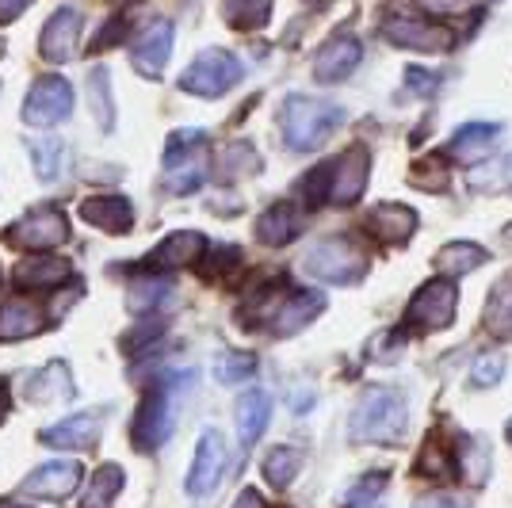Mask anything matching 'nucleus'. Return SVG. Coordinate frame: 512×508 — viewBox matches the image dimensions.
I'll use <instances>...</instances> for the list:
<instances>
[{"mask_svg":"<svg viewBox=\"0 0 512 508\" xmlns=\"http://www.w3.org/2000/svg\"><path fill=\"white\" fill-rule=\"evenodd\" d=\"M406 417H409L406 394L402 390H390V386H375L352 409L348 436L356 444H398L406 436Z\"/></svg>","mask_w":512,"mask_h":508,"instance_id":"obj_1","label":"nucleus"},{"mask_svg":"<svg viewBox=\"0 0 512 508\" xmlns=\"http://www.w3.org/2000/svg\"><path fill=\"white\" fill-rule=\"evenodd\" d=\"M348 119V111L341 104H329V100H314V96H287L283 111H279V127L283 138L295 153L306 149H318L333 130Z\"/></svg>","mask_w":512,"mask_h":508,"instance_id":"obj_2","label":"nucleus"},{"mask_svg":"<svg viewBox=\"0 0 512 508\" xmlns=\"http://www.w3.org/2000/svg\"><path fill=\"white\" fill-rule=\"evenodd\" d=\"M367 169H371V161H367V149L363 146H352L348 153L341 157H333L329 165H321L302 188L310 191V199L314 203H333V207H344V203H352V199H360L363 188H367Z\"/></svg>","mask_w":512,"mask_h":508,"instance_id":"obj_3","label":"nucleus"},{"mask_svg":"<svg viewBox=\"0 0 512 508\" xmlns=\"http://www.w3.org/2000/svg\"><path fill=\"white\" fill-rule=\"evenodd\" d=\"M195 375H176V379H165L157 382L150 394H146V402L138 409V417H134V447L138 451H153V447H161L165 440L172 436V424H176V398H180V390H184V382H192Z\"/></svg>","mask_w":512,"mask_h":508,"instance_id":"obj_4","label":"nucleus"},{"mask_svg":"<svg viewBox=\"0 0 512 508\" xmlns=\"http://www.w3.org/2000/svg\"><path fill=\"white\" fill-rule=\"evenodd\" d=\"M207 180V134L176 130L165 146V188L172 195H188Z\"/></svg>","mask_w":512,"mask_h":508,"instance_id":"obj_5","label":"nucleus"},{"mask_svg":"<svg viewBox=\"0 0 512 508\" xmlns=\"http://www.w3.org/2000/svg\"><path fill=\"white\" fill-rule=\"evenodd\" d=\"M302 272L321 279V283H360L367 272V256L348 237H325V241L306 249Z\"/></svg>","mask_w":512,"mask_h":508,"instance_id":"obj_6","label":"nucleus"},{"mask_svg":"<svg viewBox=\"0 0 512 508\" xmlns=\"http://www.w3.org/2000/svg\"><path fill=\"white\" fill-rule=\"evenodd\" d=\"M245 65L237 62L230 50H203L180 77V88L192 92V96H203V100H214V96H226L230 88L241 81Z\"/></svg>","mask_w":512,"mask_h":508,"instance_id":"obj_7","label":"nucleus"},{"mask_svg":"<svg viewBox=\"0 0 512 508\" xmlns=\"http://www.w3.org/2000/svg\"><path fill=\"white\" fill-rule=\"evenodd\" d=\"M455 306H459L455 287H451L448 279H432V283H425V287L413 295V302L406 306V325H413L417 333L448 329L451 321H455Z\"/></svg>","mask_w":512,"mask_h":508,"instance_id":"obj_8","label":"nucleus"},{"mask_svg":"<svg viewBox=\"0 0 512 508\" xmlns=\"http://www.w3.org/2000/svg\"><path fill=\"white\" fill-rule=\"evenodd\" d=\"M69 111H73V85L65 77H39L23 100V123L54 127V123L69 119Z\"/></svg>","mask_w":512,"mask_h":508,"instance_id":"obj_9","label":"nucleus"},{"mask_svg":"<svg viewBox=\"0 0 512 508\" xmlns=\"http://www.w3.org/2000/svg\"><path fill=\"white\" fill-rule=\"evenodd\" d=\"M65 237H69V222H65V214L58 207H35V211H27L8 230V241L12 245H23V249H54V245H62Z\"/></svg>","mask_w":512,"mask_h":508,"instance_id":"obj_10","label":"nucleus"},{"mask_svg":"<svg viewBox=\"0 0 512 508\" xmlns=\"http://www.w3.org/2000/svg\"><path fill=\"white\" fill-rule=\"evenodd\" d=\"M222 474H226V440H222V432L207 428L199 436L192 470H188V493L192 497H211L218 482H222Z\"/></svg>","mask_w":512,"mask_h":508,"instance_id":"obj_11","label":"nucleus"},{"mask_svg":"<svg viewBox=\"0 0 512 508\" xmlns=\"http://www.w3.org/2000/svg\"><path fill=\"white\" fill-rule=\"evenodd\" d=\"M383 35L394 46L428 50V54H436V50H448V46H451V31H448V27H440V23H432V20H417V16H390V20L383 23Z\"/></svg>","mask_w":512,"mask_h":508,"instance_id":"obj_12","label":"nucleus"},{"mask_svg":"<svg viewBox=\"0 0 512 508\" xmlns=\"http://www.w3.org/2000/svg\"><path fill=\"white\" fill-rule=\"evenodd\" d=\"M77 486H81V463L54 459V463H43L39 470H31L27 482L20 486V493H27V497H46V501H65Z\"/></svg>","mask_w":512,"mask_h":508,"instance_id":"obj_13","label":"nucleus"},{"mask_svg":"<svg viewBox=\"0 0 512 508\" xmlns=\"http://www.w3.org/2000/svg\"><path fill=\"white\" fill-rule=\"evenodd\" d=\"M172 35H176V31H172L169 20L150 23V27L138 35V43L130 46V62H134V69L146 73V77H161L172 58Z\"/></svg>","mask_w":512,"mask_h":508,"instance_id":"obj_14","label":"nucleus"},{"mask_svg":"<svg viewBox=\"0 0 512 508\" xmlns=\"http://www.w3.org/2000/svg\"><path fill=\"white\" fill-rule=\"evenodd\" d=\"M363 58V46L356 35H333L329 43L318 50V58H314V77H318L321 85H337L344 81Z\"/></svg>","mask_w":512,"mask_h":508,"instance_id":"obj_15","label":"nucleus"},{"mask_svg":"<svg viewBox=\"0 0 512 508\" xmlns=\"http://www.w3.org/2000/svg\"><path fill=\"white\" fill-rule=\"evenodd\" d=\"M77 39H81V12L77 8H58L43 27V39H39V50H43L46 62H69L77 54Z\"/></svg>","mask_w":512,"mask_h":508,"instance_id":"obj_16","label":"nucleus"},{"mask_svg":"<svg viewBox=\"0 0 512 508\" xmlns=\"http://www.w3.org/2000/svg\"><path fill=\"white\" fill-rule=\"evenodd\" d=\"M81 218L104 233H127L134 226V207L123 195H88L81 203Z\"/></svg>","mask_w":512,"mask_h":508,"instance_id":"obj_17","label":"nucleus"},{"mask_svg":"<svg viewBox=\"0 0 512 508\" xmlns=\"http://www.w3.org/2000/svg\"><path fill=\"white\" fill-rule=\"evenodd\" d=\"M100 432H104V421L96 417V413H77V417H65L62 424H54V428H46L43 440L46 447H65V451H85L100 440Z\"/></svg>","mask_w":512,"mask_h":508,"instance_id":"obj_18","label":"nucleus"},{"mask_svg":"<svg viewBox=\"0 0 512 508\" xmlns=\"http://www.w3.org/2000/svg\"><path fill=\"white\" fill-rule=\"evenodd\" d=\"M321 310H325V298L314 295V291H295V295H283L279 310L272 314V333H276V337H291V333L306 329L310 321L318 318Z\"/></svg>","mask_w":512,"mask_h":508,"instance_id":"obj_19","label":"nucleus"},{"mask_svg":"<svg viewBox=\"0 0 512 508\" xmlns=\"http://www.w3.org/2000/svg\"><path fill=\"white\" fill-rule=\"evenodd\" d=\"M23 394H27V402H35V405L73 398V379H69V367H65V363H46L43 371L27 375Z\"/></svg>","mask_w":512,"mask_h":508,"instance_id":"obj_20","label":"nucleus"},{"mask_svg":"<svg viewBox=\"0 0 512 508\" xmlns=\"http://www.w3.org/2000/svg\"><path fill=\"white\" fill-rule=\"evenodd\" d=\"M302 211L295 203H276L272 211L260 214V222H256V233H260V241L264 245H287V241H295L302 233Z\"/></svg>","mask_w":512,"mask_h":508,"instance_id":"obj_21","label":"nucleus"},{"mask_svg":"<svg viewBox=\"0 0 512 508\" xmlns=\"http://www.w3.org/2000/svg\"><path fill=\"white\" fill-rule=\"evenodd\" d=\"M367 226L375 230V237H383L386 245H402V241L413 237L417 214L409 207H398V203H379L375 211L367 214Z\"/></svg>","mask_w":512,"mask_h":508,"instance_id":"obj_22","label":"nucleus"},{"mask_svg":"<svg viewBox=\"0 0 512 508\" xmlns=\"http://www.w3.org/2000/svg\"><path fill=\"white\" fill-rule=\"evenodd\" d=\"M268 417H272V398H268L264 390L241 394V402H237V436H241V444L253 447L256 440L264 436Z\"/></svg>","mask_w":512,"mask_h":508,"instance_id":"obj_23","label":"nucleus"},{"mask_svg":"<svg viewBox=\"0 0 512 508\" xmlns=\"http://www.w3.org/2000/svg\"><path fill=\"white\" fill-rule=\"evenodd\" d=\"M39 325H43V314L31 302H23V298H12V302L0 306V340L31 337Z\"/></svg>","mask_w":512,"mask_h":508,"instance_id":"obj_24","label":"nucleus"},{"mask_svg":"<svg viewBox=\"0 0 512 508\" xmlns=\"http://www.w3.org/2000/svg\"><path fill=\"white\" fill-rule=\"evenodd\" d=\"M497 138H501V127H493V123H470V127H463L451 138V157H459V161H478V157L490 153Z\"/></svg>","mask_w":512,"mask_h":508,"instance_id":"obj_25","label":"nucleus"},{"mask_svg":"<svg viewBox=\"0 0 512 508\" xmlns=\"http://www.w3.org/2000/svg\"><path fill=\"white\" fill-rule=\"evenodd\" d=\"M27 153H31L39 180H58L69 169V146L62 138H35V142H27Z\"/></svg>","mask_w":512,"mask_h":508,"instance_id":"obj_26","label":"nucleus"},{"mask_svg":"<svg viewBox=\"0 0 512 508\" xmlns=\"http://www.w3.org/2000/svg\"><path fill=\"white\" fill-rule=\"evenodd\" d=\"M199 253H203V237H199V233H169V237L153 249L150 264H161V268H184V264H192Z\"/></svg>","mask_w":512,"mask_h":508,"instance_id":"obj_27","label":"nucleus"},{"mask_svg":"<svg viewBox=\"0 0 512 508\" xmlns=\"http://www.w3.org/2000/svg\"><path fill=\"white\" fill-rule=\"evenodd\" d=\"M486 329L493 337L512 340V272L493 283V295L486 302Z\"/></svg>","mask_w":512,"mask_h":508,"instance_id":"obj_28","label":"nucleus"},{"mask_svg":"<svg viewBox=\"0 0 512 508\" xmlns=\"http://www.w3.org/2000/svg\"><path fill=\"white\" fill-rule=\"evenodd\" d=\"M486 264V249L482 245H470V241H451L436 253V268L444 276H463V272H474Z\"/></svg>","mask_w":512,"mask_h":508,"instance_id":"obj_29","label":"nucleus"},{"mask_svg":"<svg viewBox=\"0 0 512 508\" xmlns=\"http://www.w3.org/2000/svg\"><path fill=\"white\" fill-rule=\"evenodd\" d=\"M222 16L237 31H256L272 16V0H222Z\"/></svg>","mask_w":512,"mask_h":508,"instance_id":"obj_30","label":"nucleus"},{"mask_svg":"<svg viewBox=\"0 0 512 508\" xmlns=\"http://www.w3.org/2000/svg\"><path fill=\"white\" fill-rule=\"evenodd\" d=\"M302 470V451L299 447H272L264 459V478L276 489H287Z\"/></svg>","mask_w":512,"mask_h":508,"instance_id":"obj_31","label":"nucleus"},{"mask_svg":"<svg viewBox=\"0 0 512 508\" xmlns=\"http://www.w3.org/2000/svg\"><path fill=\"white\" fill-rule=\"evenodd\" d=\"M119 489H123V470L115 463L100 466L96 474H92V482H88V493L81 508H111V501L119 497Z\"/></svg>","mask_w":512,"mask_h":508,"instance_id":"obj_32","label":"nucleus"},{"mask_svg":"<svg viewBox=\"0 0 512 508\" xmlns=\"http://www.w3.org/2000/svg\"><path fill=\"white\" fill-rule=\"evenodd\" d=\"M88 104L96 111V123L104 130L115 127V100H111V77H107L104 65H96L88 73Z\"/></svg>","mask_w":512,"mask_h":508,"instance_id":"obj_33","label":"nucleus"},{"mask_svg":"<svg viewBox=\"0 0 512 508\" xmlns=\"http://www.w3.org/2000/svg\"><path fill=\"white\" fill-rule=\"evenodd\" d=\"M69 276V264L65 260H27L20 268V287H31V291H43V287H54Z\"/></svg>","mask_w":512,"mask_h":508,"instance_id":"obj_34","label":"nucleus"},{"mask_svg":"<svg viewBox=\"0 0 512 508\" xmlns=\"http://www.w3.org/2000/svg\"><path fill=\"white\" fill-rule=\"evenodd\" d=\"M172 295V283L169 279H138L134 287H130V298H127V306H130V314H150V310H157L165 298Z\"/></svg>","mask_w":512,"mask_h":508,"instance_id":"obj_35","label":"nucleus"},{"mask_svg":"<svg viewBox=\"0 0 512 508\" xmlns=\"http://www.w3.org/2000/svg\"><path fill=\"white\" fill-rule=\"evenodd\" d=\"M386 474H363L356 486L344 493V508H383Z\"/></svg>","mask_w":512,"mask_h":508,"instance_id":"obj_36","label":"nucleus"},{"mask_svg":"<svg viewBox=\"0 0 512 508\" xmlns=\"http://www.w3.org/2000/svg\"><path fill=\"white\" fill-rule=\"evenodd\" d=\"M470 188L474 191H512V153L501 161H493L486 169L470 172Z\"/></svg>","mask_w":512,"mask_h":508,"instance_id":"obj_37","label":"nucleus"},{"mask_svg":"<svg viewBox=\"0 0 512 508\" xmlns=\"http://www.w3.org/2000/svg\"><path fill=\"white\" fill-rule=\"evenodd\" d=\"M505 371H509V360L501 356V352H482L474 367H470V386H478V390H490L497 382L505 379Z\"/></svg>","mask_w":512,"mask_h":508,"instance_id":"obj_38","label":"nucleus"},{"mask_svg":"<svg viewBox=\"0 0 512 508\" xmlns=\"http://www.w3.org/2000/svg\"><path fill=\"white\" fill-rule=\"evenodd\" d=\"M218 169H222V176H245V172L260 169V157H256L253 146L234 142V146H226L218 153Z\"/></svg>","mask_w":512,"mask_h":508,"instance_id":"obj_39","label":"nucleus"},{"mask_svg":"<svg viewBox=\"0 0 512 508\" xmlns=\"http://www.w3.org/2000/svg\"><path fill=\"white\" fill-rule=\"evenodd\" d=\"M253 371H256V360L245 356V352H226L222 360L214 363V375H218V382H226V386H237V382L253 379Z\"/></svg>","mask_w":512,"mask_h":508,"instance_id":"obj_40","label":"nucleus"},{"mask_svg":"<svg viewBox=\"0 0 512 508\" xmlns=\"http://www.w3.org/2000/svg\"><path fill=\"white\" fill-rule=\"evenodd\" d=\"M406 81H409V88H413L417 96H432V92L440 88V81H436L432 73H425V69H409V73H406Z\"/></svg>","mask_w":512,"mask_h":508,"instance_id":"obj_41","label":"nucleus"},{"mask_svg":"<svg viewBox=\"0 0 512 508\" xmlns=\"http://www.w3.org/2000/svg\"><path fill=\"white\" fill-rule=\"evenodd\" d=\"M417 508H470L467 501H459V497H451V493H428L417 501Z\"/></svg>","mask_w":512,"mask_h":508,"instance_id":"obj_42","label":"nucleus"},{"mask_svg":"<svg viewBox=\"0 0 512 508\" xmlns=\"http://www.w3.org/2000/svg\"><path fill=\"white\" fill-rule=\"evenodd\" d=\"M23 8H31V0H0V23L20 20Z\"/></svg>","mask_w":512,"mask_h":508,"instance_id":"obj_43","label":"nucleus"},{"mask_svg":"<svg viewBox=\"0 0 512 508\" xmlns=\"http://www.w3.org/2000/svg\"><path fill=\"white\" fill-rule=\"evenodd\" d=\"M123 31H127V20H123V16H115V20L107 23V31H100L96 46H111L115 39H119V35H123Z\"/></svg>","mask_w":512,"mask_h":508,"instance_id":"obj_44","label":"nucleus"},{"mask_svg":"<svg viewBox=\"0 0 512 508\" xmlns=\"http://www.w3.org/2000/svg\"><path fill=\"white\" fill-rule=\"evenodd\" d=\"M425 8H432V12H467L470 0H425Z\"/></svg>","mask_w":512,"mask_h":508,"instance_id":"obj_45","label":"nucleus"},{"mask_svg":"<svg viewBox=\"0 0 512 508\" xmlns=\"http://www.w3.org/2000/svg\"><path fill=\"white\" fill-rule=\"evenodd\" d=\"M234 508H264V497H260L256 489H245V493L234 501Z\"/></svg>","mask_w":512,"mask_h":508,"instance_id":"obj_46","label":"nucleus"},{"mask_svg":"<svg viewBox=\"0 0 512 508\" xmlns=\"http://www.w3.org/2000/svg\"><path fill=\"white\" fill-rule=\"evenodd\" d=\"M4 417H8V386L0 382V421H4Z\"/></svg>","mask_w":512,"mask_h":508,"instance_id":"obj_47","label":"nucleus"},{"mask_svg":"<svg viewBox=\"0 0 512 508\" xmlns=\"http://www.w3.org/2000/svg\"><path fill=\"white\" fill-rule=\"evenodd\" d=\"M0 508H27V505H0Z\"/></svg>","mask_w":512,"mask_h":508,"instance_id":"obj_48","label":"nucleus"},{"mask_svg":"<svg viewBox=\"0 0 512 508\" xmlns=\"http://www.w3.org/2000/svg\"><path fill=\"white\" fill-rule=\"evenodd\" d=\"M509 444H512V421H509Z\"/></svg>","mask_w":512,"mask_h":508,"instance_id":"obj_49","label":"nucleus"},{"mask_svg":"<svg viewBox=\"0 0 512 508\" xmlns=\"http://www.w3.org/2000/svg\"><path fill=\"white\" fill-rule=\"evenodd\" d=\"M0 54H4V43H0Z\"/></svg>","mask_w":512,"mask_h":508,"instance_id":"obj_50","label":"nucleus"},{"mask_svg":"<svg viewBox=\"0 0 512 508\" xmlns=\"http://www.w3.org/2000/svg\"><path fill=\"white\" fill-rule=\"evenodd\" d=\"M0 279H4V272H0Z\"/></svg>","mask_w":512,"mask_h":508,"instance_id":"obj_51","label":"nucleus"}]
</instances>
